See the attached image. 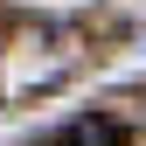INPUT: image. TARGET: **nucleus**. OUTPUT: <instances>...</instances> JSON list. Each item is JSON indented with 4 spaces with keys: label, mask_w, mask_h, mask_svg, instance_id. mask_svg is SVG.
Here are the masks:
<instances>
[{
    "label": "nucleus",
    "mask_w": 146,
    "mask_h": 146,
    "mask_svg": "<svg viewBox=\"0 0 146 146\" xmlns=\"http://www.w3.org/2000/svg\"><path fill=\"white\" fill-rule=\"evenodd\" d=\"M63 146H125V125L118 118H77V125H70V132H63Z\"/></svg>",
    "instance_id": "nucleus-1"
}]
</instances>
